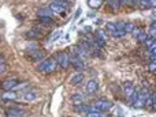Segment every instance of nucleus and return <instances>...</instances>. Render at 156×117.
Returning <instances> with one entry per match:
<instances>
[{
  "label": "nucleus",
  "mask_w": 156,
  "mask_h": 117,
  "mask_svg": "<svg viewBox=\"0 0 156 117\" xmlns=\"http://www.w3.org/2000/svg\"><path fill=\"white\" fill-rule=\"evenodd\" d=\"M37 68H39V71H41V72L52 74V72L56 71V68H58L56 59H53V57H52V59H47V60H44Z\"/></svg>",
  "instance_id": "f257e3e1"
},
{
  "label": "nucleus",
  "mask_w": 156,
  "mask_h": 117,
  "mask_svg": "<svg viewBox=\"0 0 156 117\" xmlns=\"http://www.w3.org/2000/svg\"><path fill=\"white\" fill-rule=\"evenodd\" d=\"M56 63L58 65L62 68V70H67L69 65H70V55L67 52H59L56 55Z\"/></svg>",
  "instance_id": "f03ea898"
},
{
  "label": "nucleus",
  "mask_w": 156,
  "mask_h": 117,
  "mask_svg": "<svg viewBox=\"0 0 156 117\" xmlns=\"http://www.w3.org/2000/svg\"><path fill=\"white\" fill-rule=\"evenodd\" d=\"M148 97H149V91L147 89H142L141 91H139V94H137V99H136V102L133 103V106L137 108V109L145 106V101Z\"/></svg>",
  "instance_id": "7ed1b4c3"
},
{
  "label": "nucleus",
  "mask_w": 156,
  "mask_h": 117,
  "mask_svg": "<svg viewBox=\"0 0 156 117\" xmlns=\"http://www.w3.org/2000/svg\"><path fill=\"white\" fill-rule=\"evenodd\" d=\"M93 106H95L96 109L101 110V112H107V110H110L111 108L114 106V103L111 102L110 99H99V101L93 102Z\"/></svg>",
  "instance_id": "20e7f679"
},
{
  "label": "nucleus",
  "mask_w": 156,
  "mask_h": 117,
  "mask_svg": "<svg viewBox=\"0 0 156 117\" xmlns=\"http://www.w3.org/2000/svg\"><path fill=\"white\" fill-rule=\"evenodd\" d=\"M6 114H7V117H25L26 110L22 109V108H18V106H12L6 110Z\"/></svg>",
  "instance_id": "39448f33"
},
{
  "label": "nucleus",
  "mask_w": 156,
  "mask_h": 117,
  "mask_svg": "<svg viewBox=\"0 0 156 117\" xmlns=\"http://www.w3.org/2000/svg\"><path fill=\"white\" fill-rule=\"evenodd\" d=\"M17 86H18V79L10 78V79H6V80L3 82V85H1V89H3L4 91H8V90L15 89Z\"/></svg>",
  "instance_id": "423d86ee"
},
{
  "label": "nucleus",
  "mask_w": 156,
  "mask_h": 117,
  "mask_svg": "<svg viewBox=\"0 0 156 117\" xmlns=\"http://www.w3.org/2000/svg\"><path fill=\"white\" fill-rule=\"evenodd\" d=\"M25 37H26L28 39H37V38H41V37H43V32H41V30H39V29H32V30L26 32Z\"/></svg>",
  "instance_id": "0eeeda50"
},
{
  "label": "nucleus",
  "mask_w": 156,
  "mask_h": 117,
  "mask_svg": "<svg viewBox=\"0 0 156 117\" xmlns=\"http://www.w3.org/2000/svg\"><path fill=\"white\" fill-rule=\"evenodd\" d=\"M70 63L74 65L75 70H84V61H82V59H79L75 53H74V56H70Z\"/></svg>",
  "instance_id": "6e6552de"
},
{
  "label": "nucleus",
  "mask_w": 156,
  "mask_h": 117,
  "mask_svg": "<svg viewBox=\"0 0 156 117\" xmlns=\"http://www.w3.org/2000/svg\"><path fill=\"white\" fill-rule=\"evenodd\" d=\"M39 98V94L36 91H32V90H29V91H25L23 93V95H22V99L26 101V102H33L36 99Z\"/></svg>",
  "instance_id": "1a4fd4ad"
},
{
  "label": "nucleus",
  "mask_w": 156,
  "mask_h": 117,
  "mask_svg": "<svg viewBox=\"0 0 156 117\" xmlns=\"http://www.w3.org/2000/svg\"><path fill=\"white\" fill-rule=\"evenodd\" d=\"M97 90H99V83H97V80L92 79V80H89L88 83H86V91H88L89 94H93V93H96Z\"/></svg>",
  "instance_id": "9d476101"
},
{
  "label": "nucleus",
  "mask_w": 156,
  "mask_h": 117,
  "mask_svg": "<svg viewBox=\"0 0 156 117\" xmlns=\"http://www.w3.org/2000/svg\"><path fill=\"white\" fill-rule=\"evenodd\" d=\"M134 85L131 83V82H125L123 83V93H125V95H126V98H129V97L134 93Z\"/></svg>",
  "instance_id": "9b49d317"
},
{
  "label": "nucleus",
  "mask_w": 156,
  "mask_h": 117,
  "mask_svg": "<svg viewBox=\"0 0 156 117\" xmlns=\"http://www.w3.org/2000/svg\"><path fill=\"white\" fill-rule=\"evenodd\" d=\"M82 80H84V74H82V72H75V74L70 78V83H71L73 86L81 85Z\"/></svg>",
  "instance_id": "f8f14e48"
},
{
  "label": "nucleus",
  "mask_w": 156,
  "mask_h": 117,
  "mask_svg": "<svg viewBox=\"0 0 156 117\" xmlns=\"http://www.w3.org/2000/svg\"><path fill=\"white\" fill-rule=\"evenodd\" d=\"M17 98H18L17 93L11 91V90H8V91H3V94H1V99H3V101H15Z\"/></svg>",
  "instance_id": "ddd939ff"
},
{
  "label": "nucleus",
  "mask_w": 156,
  "mask_h": 117,
  "mask_svg": "<svg viewBox=\"0 0 156 117\" xmlns=\"http://www.w3.org/2000/svg\"><path fill=\"white\" fill-rule=\"evenodd\" d=\"M48 8L52 11L53 14H63V12H64V8L62 7V6H59L58 3H55V1H52V3L50 4V7H48Z\"/></svg>",
  "instance_id": "4468645a"
},
{
  "label": "nucleus",
  "mask_w": 156,
  "mask_h": 117,
  "mask_svg": "<svg viewBox=\"0 0 156 117\" xmlns=\"http://www.w3.org/2000/svg\"><path fill=\"white\" fill-rule=\"evenodd\" d=\"M155 101H156V93L152 91V94H149V97L145 101V106L148 108H153L155 109Z\"/></svg>",
  "instance_id": "2eb2a0df"
},
{
  "label": "nucleus",
  "mask_w": 156,
  "mask_h": 117,
  "mask_svg": "<svg viewBox=\"0 0 156 117\" xmlns=\"http://www.w3.org/2000/svg\"><path fill=\"white\" fill-rule=\"evenodd\" d=\"M74 110L78 112V113H88L89 112V105H85V103H78L74 106Z\"/></svg>",
  "instance_id": "dca6fc26"
},
{
  "label": "nucleus",
  "mask_w": 156,
  "mask_h": 117,
  "mask_svg": "<svg viewBox=\"0 0 156 117\" xmlns=\"http://www.w3.org/2000/svg\"><path fill=\"white\" fill-rule=\"evenodd\" d=\"M30 56H32V59L33 60H43V57H44V52L43 50H40V49H37V50H34V52H30Z\"/></svg>",
  "instance_id": "f3484780"
},
{
  "label": "nucleus",
  "mask_w": 156,
  "mask_h": 117,
  "mask_svg": "<svg viewBox=\"0 0 156 117\" xmlns=\"http://www.w3.org/2000/svg\"><path fill=\"white\" fill-rule=\"evenodd\" d=\"M137 3L140 4V7H141V8H152V7H155V3H152L151 0H139Z\"/></svg>",
  "instance_id": "a211bd4d"
},
{
  "label": "nucleus",
  "mask_w": 156,
  "mask_h": 117,
  "mask_svg": "<svg viewBox=\"0 0 156 117\" xmlns=\"http://www.w3.org/2000/svg\"><path fill=\"white\" fill-rule=\"evenodd\" d=\"M37 15H39V18L40 17H52L53 12L50 10V8H41V10L37 11Z\"/></svg>",
  "instance_id": "6ab92c4d"
},
{
  "label": "nucleus",
  "mask_w": 156,
  "mask_h": 117,
  "mask_svg": "<svg viewBox=\"0 0 156 117\" xmlns=\"http://www.w3.org/2000/svg\"><path fill=\"white\" fill-rule=\"evenodd\" d=\"M88 4L90 8H99L103 4V0H88Z\"/></svg>",
  "instance_id": "aec40b11"
},
{
  "label": "nucleus",
  "mask_w": 156,
  "mask_h": 117,
  "mask_svg": "<svg viewBox=\"0 0 156 117\" xmlns=\"http://www.w3.org/2000/svg\"><path fill=\"white\" fill-rule=\"evenodd\" d=\"M86 117H106V114L101 110H96V112H88Z\"/></svg>",
  "instance_id": "412c9836"
},
{
  "label": "nucleus",
  "mask_w": 156,
  "mask_h": 117,
  "mask_svg": "<svg viewBox=\"0 0 156 117\" xmlns=\"http://www.w3.org/2000/svg\"><path fill=\"white\" fill-rule=\"evenodd\" d=\"M71 101H73L75 105H78V103L84 102V97H82L81 94H74V95H71Z\"/></svg>",
  "instance_id": "4be33fe9"
},
{
  "label": "nucleus",
  "mask_w": 156,
  "mask_h": 117,
  "mask_svg": "<svg viewBox=\"0 0 156 117\" xmlns=\"http://www.w3.org/2000/svg\"><path fill=\"white\" fill-rule=\"evenodd\" d=\"M40 22L43 23V25H52L53 23V19L52 17H40Z\"/></svg>",
  "instance_id": "5701e85b"
},
{
  "label": "nucleus",
  "mask_w": 156,
  "mask_h": 117,
  "mask_svg": "<svg viewBox=\"0 0 156 117\" xmlns=\"http://www.w3.org/2000/svg\"><path fill=\"white\" fill-rule=\"evenodd\" d=\"M53 1H55V3H58L59 6H62L64 10H66V8H69L71 6V3L69 1V0H53Z\"/></svg>",
  "instance_id": "b1692460"
},
{
  "label": "nucleus",
  "mask_w": 156,
  "mask_h": 117,
  "mask_svg": "<svg viewBox=\"0 0 156 117\" xmlns=\"http://www.w3.org/2000/svg\"><path fill=\"white\" fill-rule=\"evenodd\" d=\"M133 29H134V25H133L131 22H125V29H123L125 34H126V33H131Z\"/></svg>",
  "instance_id": "393cba45"
},
{
  "label": "nucleus",
  "mask_w": 156,
  "mask_h": 117,
  "mask_svg": "<svg viewBox=\"0 0 156 117\" xmlns=\"http://www.w3.org/2000/svg\"><path fill=\"white\" fill-rule=\"evenodd\" d=\"M106 30L110 33V34H114V33H115V30H117V27H115V23H112V22H108V23H107V26H106Z\"/></svg>",
  "instance_id": "a878e982"
},
{
  "label": "nucleus",
  "mask_w": 156,
  "mask_h": 117,
  "mask_svg": "<svg viewBox=\"0 0 156 117\" xmlns=\"http://www.w3.org/2000/svg\"><path fill=\"white\" fill-rule=\"evenodd\" d=\"M26 48H28V50H29V52H34V50H37V49H39V45H37L36 42H29Z\"/></svg>",
  "instance_id": "bb28decb"
},
{
  "label": "nucleus",
  "mask_w": 156,
  "mask_h": 117,
  "mask_svg": "<svg viewBox=\"0 0 156 117\" xmlns=\"http://www.w3.org/2000/svg\"><path fill=\"white\" fill-rule=\"evenodd\" d=\"M137 94H139V91H137V90H134V93H133V94H131V95L128 98L129 103H131V105H133V103L136 102V99H137Z\"/></svg>",
  "instance_id": "cd10ccee"
},
{
  "label": "nucleus",
  "mask_w": 156,
  "mask_h": 117,
  "mask_svg": "<svg viewBox=\"0 0 156 117\" xmlns=\"http://www.w3.org/2000/svg\"><path fill=\"white\" fill-rule=\"evenodd\" d=\"M148 38V36H147L144 32H140L139 36H137V39H139V42H145V39Z\"/></svg>",
  "instance_id": "c85d7f7f"
},
{
  "label": "nucleus",
  "mask_w": 156,
  "mask_h": 117,
  "mask_svg": "<svg viewBox=\"0 0 156 117\" xmlns=\"http://www.w3.org/2000/svg\"><path fill=\"white\" fill-rule=\"evenodd\" d=\"M115 27H117V30H121V32H123V29H125V22H123V21H118L117 23H115Z\"/></svg>",
  "instance_id": "c756f323"
},
{
  "label": "nucleus",
  "mask_w": 156,
  "mask_h": 117,
  "mask_svg": "<svg viewBox=\"0 0 156 117\" xmlns=\"http://www.w3.org/2000/svg\"><path fill=\"white\" fill-rule=\"evenodd\" d=\"M62 36V32H56L55 33V34H52V37H51V42H55V41H56V39H59V37Z\"/></svg>",
  "instance_id": "7c9ffc66"
},
{
  "label": "nucleus",
  "mask_w": 156,
  "mask_h": 117,
  "mask_svg": "<svg viewBox=\"0 0 156 117\" xmlns=\"http://www.w3.org/2000/svg\"><path fill=\"white\" fill-rule=\"evenodd\" d=\"M155 50H156V44L153 42V44H151V45L148 46V53L151 55V53H155Z\"/></svg>",
  "instance_id": "2f4dec72"
},
{
  "label": "nucleus",
  "mask_w": 156,
  "mask_h": 117,
  "mask_svg": "<svg viewBox=\"0 0 156 117\" xmlns=\"http://www.w3.org/2000/svg\"><path fill=\"white\" fill-rule=\"evenodd\" d=\"M149 71L152 72V74H155V71H156V63L155 61H151V64H149Z\"/></svg>",
  "instance_id": "473e14b6"
},
{
  "label": "nucleus",
  "mask_w": 156,
  "mask_h": 117,
  "mask_svg": "<svg viewBox=\"0 0 156 117\" xmlns=\"http://www.w3.org/2000/svg\"><path fill=\"white\" fill-rule=\"evenodd\" d=\"M6 70H7V64H6V63H1V64H0V74H3Z\"/></svg>",
  "instance_id": "72a5a7b5"
},
{
  "label": "nucleus",
  "mask_w": 156,
  "mask_h": 117,
  "mask_svg": "<svg viewBox=\"0 0 156 117\" xmlns=\"http://www.w3.org/2000/svg\"><path fill=\"white\" fill-rule=\"evenodd\" d=\"M140 32H141L140 29H133V32H131V33H133V36L137 37V36H139V33H140Z\"/></svg>",
  "instance_id": "f704fd0d"
},
{
  "label": "nucleus",
  "mask_w": 156,
  "mask_h": 117,
  "mask_svg": "<svg viewBox=\"0 0 156 117\" xmlns=\"http://www.w3.org/2000/svg\"><path fill=\"white\" fill-rule=\"evenodd\" d=\"M119 1V4L121 6H123V4H128V3H130V0H118Z\"/></svg>",
  "instance_id": "c9c22d12"
},
{
  "label": "nucleus",
  "mask_w": 156,
  "mask_h": 117,
  "mask_svg": "<svg viewBox=\"0 0 156 117\" xmlns=\"http://www.w3.org/2000/svg\"><path fill=\"white\" fill-rule=\"evenodd\" d=\"M81 8H78V10H77V14H75V19H78V17H79V15H81Z\"/></svg>",
  "instance_id": "e433bc0d"
},
{
  "label": "nucleus",
  "mask_w": 156,
  "mask_h": 117,
  "mask_svg": "<svg viewBox=\"0 0 156 117\" xmlns=\"http://www.w3.org/2000/svg\"><path fill=\"white\" fill-rule=\"evenodd\" d=\"M1 63H6V61H4V56L3 55H0V64Z\"/></svg>",
  "instance_id": "4c0bfd02"
},
{
  "label": "nucleus",
  "mask_w": 156,
  "mask_h": 117,
  "mask_svg": "<svg viewBox=\"0 0 156 117\" xmlns=\"http://www.w3.org/2000/svg\"><path fill=\"white\" fill-rule=\"evenodd\" d=\"M151 1H152V3H155V0H151Z\"/></svg>",
  "instance_id": "58836bf2"
},
{
  "label": "nucleus",
  "mask_w": 156,
  "mask_h": 117,
  "mask_svg": "<svg viewBox=\"0 0 156 117\" xmlns=\"http://www.w3.org/2000/svg\"><path fill=\"white\" fill-rule=\"evenodd\" d=\"M108 1H114V0H108Z\"/></svg>",
  "instance_id": "ea45409f"
}]
</instances>
